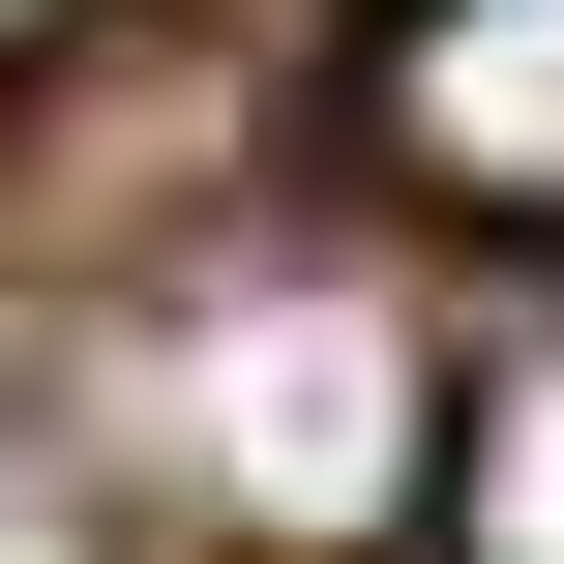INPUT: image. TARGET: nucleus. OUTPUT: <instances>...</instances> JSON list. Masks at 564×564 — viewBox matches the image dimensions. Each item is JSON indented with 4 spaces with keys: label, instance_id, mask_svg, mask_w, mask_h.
<instances>
[{
    "label": "nucleus",
    "instance_id": "1",
    "mask_svg": "<svg viewBox=\"0 0 564 564\" xmlns=\"http://www.w3.org/2000/svg\"><path fill=\"white\" fill-rule=\"evenodd\" d=\"M387 149H416L446 208H535L564 238V0H416V30H387Z\"/></svg>",
    "mask_w": 564,
    "mask_h": 564
}]
</instances>
